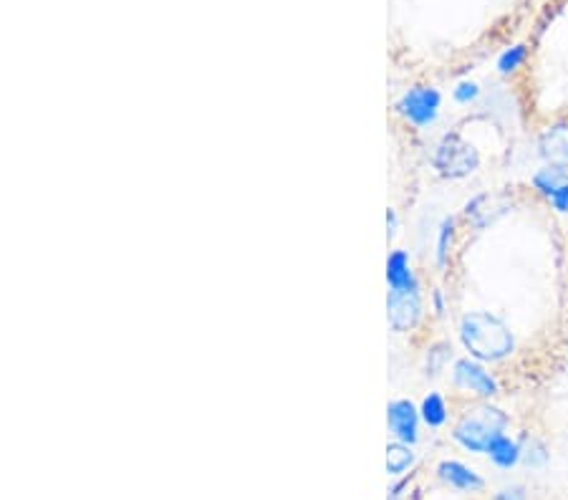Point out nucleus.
I'll return each mask as SVG.
<instances>
[{
  "instance_id": "9b49d317",
  "label": "nucleus",
  "mask_w": 568,
  "mask_h": 500,
  "mask_svg": "<svg viewBox=\"0 0 568 500\" xmlns=\"http://www.w3.org/2000/svg\"><path fill=\"white\" fill-rule=\"evenodd\" d=\"M415 466V452H412V445L407 442H392L387 448V472L394 478L405 476V472Z\"/></svg>"
},
{
  "instance_id": "f257e3e1",
  "label": "nucleus",
  "mask_w": 568,
  "mask_h": 500,
  "mask_svg": "<svg viewBox=\"0 0 568 500\" xmlns=\"http://www.w3.org/2000/svg\"><path fill=\"white\" fill-rule=\"evenodd\" d=\"M460 339L465 349L480 361H500L513 354L516 339L498 316L490 314H467L460 324Z\"/></svg>"
},
{
  "instance_id": "423d86ee",
  "label": "nucleus",
  "mask_w": 568,
  "mask_h": 500,
  "mask_svg": "<svg viewBox=\"0 0 568 500\" xmlns=\"http://www.w3.org/2000/svg\"><path fill=\"white\" fill-rule=\"evenodd\" d=\"M419 296L412 290H389V322L397 331H407L419 318Z\"/></svg>"
},
{
  "instance_id": "f8f14e48",
  "label": "nucleus",
  "mask_w": 568,
  "mask_h": 500,
  "mask_svg": "<svg viewBox=\"0 0 568 500\" xmlns=\"http://www.w3.org/2000/svg\"><path fill=\"white\" fill-rule=\"evenodd\" d=\"M419 417H423L425 425H429V427L445 425V420H447L445 399L439 395H427L423 399V407H419Z\"/></svg>"
},
{
  "instance_id": "7ed1b4c3",
  "label": "nucleus",
  "mask_w": 568,
  "mask_h": 500,
  "mask_svg": "<svg viewBox=\"0 0 568 500\" xmlns=\"http://www.w3.org/2000/svg\"><path fill=\"white\" fill-rule=\"evenodd\" d=\"M399 112L407 122L417 126H427L437 120L439 114V94L429 86L409 89L399 102Z\"/></svg>"
},
{
  "instance_id": "39448f33",
  "label": "nucleus",
  "mask_w": 568,
  "mask_h": 500,
  "mask_svg": "<svg viewBox=\"0 0 568 500\" xmlns=\"http://www.w3.org/2000/svg\"><path fill=\"white\" fill-rule=\"evenodd\" d=\"M389 430L399 442L415 445L419 440V412L407 399H394L387 409Z\"/></svg>"
},
{
  "instance_id": "20e7f679",
  "label": "nucleus",
  "mask_w": 568,
  "mask_h": 500,
  "mask_svg": "<svg viewBox=\"0 0 568 500\" xmlns=\"http://www.w3.org/2000/svg\"><path fill=\"white\" fill-rule=\"evenodd\" d=\"M453 381L455 387L465 389V392H475L480 397H493L498 392V385L496 379L490 377V371H485L478 361H470V359H460L455 364Z\"/></svg>"
},
{
  "instance_id": "4468645a",
  "label": "nucleus",
  "mask_w": 568,
  "mask_h": 500,
  "mask_svg": "<svg viewBox=\"0 0 568 500\" xmlns=\"http://www.w3.org/2000/svg\"><path fill=\"white\" fill-rule=\"evenodd\" d=\"M475 96H478V86H475V84H460L455 89V99H457V102H463V104L473 102Z\"/></svg>"
},
{
  "instance_id": "2eb2a0df",
  "label": "nucleus",
  "mask_w": 568,
  "mask_h": 500,
  "mask_svg": "<svg viewBox=\"0 0 568 500\" xmlns=\"http://www.w3.org/2000/svg\"><path fill=\"white\" fill-rule=\"evenodd\" d=\"M496 500H528L526 498V490L520 486H510V488H503L496 493Z\"/></svg>"
},
{
  "instance_id": "ddd939ff",
  "label": "nucleus",
  "mask_w": 568,
  "mask_h": 500,
  "mask_svg": "<svg viewBox=\"0 0 568 500\" xmlns=\"http://www.w3.org/2000/svg\"><path fill=\"white\" fill-rule=\"evenodd\" d=\"M526 61V45H513L510 51H506L498 61V69L503 74H510V71H516L520 63Z\"/></svg>"
},
{
  "instance_id": "6e6552de",
  "label": "nucleus",
  "mask_w": 568,
  "mask_h": 500,
  "mask_svg": "<svg viewBox=\"0 0 568 500\" xmlns=\"http://www.w3.org/2000/svg\"><path fill=\"white\" fill-rule=\"evenodd\" d=\"M540 150L551 160L554 167L568 170V124L551 126L540 140Z\"/></svg>"
},
{
  "instance_id": "9d476101",
  "label": "nucleus",
  "mask_w": 568,
  "mask_h": 500,
  "mask_svg": "<svg viewBox=\"0 0 568 500\" xmlns=\"http://www.w3.org/2000/svg\"><path fill=\"white\" fill-rule=\"evenodd\" d=\"M488 455L498 468H513L520 458H524V450H520V445L513 442L508 435H500V438L488 448Z\"/></svg>"
},
{
  "instance_id": "f03ea898",
  "label": "nucleus",
  "mask_w": 568,
  "mask_h": 500,
  "mask_svg": "<svg viewBox=\"0 0 568 500\" xmlns=\"http://www.w3.org/2000/svg\"><path fill=\"white\" fill-rule=\"evenodd\" d=\"M508 417L498 407H473L455 425V440L470 452H488L500 435H506Z\"/></svg>"
},
{
  "instance_id": "0eeeda50",
  "label": "nucleus",
  "mask_w": 568,
  "mask_h": 500,
  "mask_svg": "<svg viewBox=\"0 0 568 500\" xmlns=\"http://www.w3.org/2000/svg\"><path fill=\"white\" fill-rule=\"evenodd\" d=\"M437 478L443 480L445 486L460 490V493H478V490H483V486H485L478 472L463 466V462H457V460L439 462Z\"/></svg>"
},
{
  "instance_id": "1a4fd4ad",
  "label": "nucleus",
  "mask_w": 568,
  "mask_h": 500,
  "mask_svg": "<svg viewBox=\"0 0 568 500\" xmlns=\"http://www.w3.org/2000/svg\"><path fill=\"white\" fill-rule=\"evenodd\" d=\"M387 280L392 290H412L417 288L415 273L409 268V258L405 251H394L387 261Z\"/></svg>"
}]
</instances>
